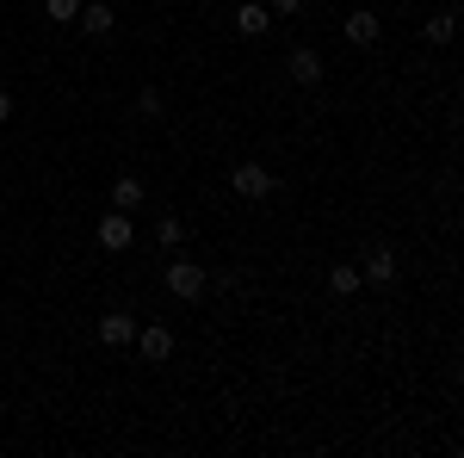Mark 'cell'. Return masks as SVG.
<instances>
[{"label":"cell","mask_w":464,"mask_h":458,"mask_svg":"<svg viewBox=\"0 0 464 458\" xmlns=\"http://www.w3.org/2000/svg\"><path fill=\"white\" fill-rule=\"evenodd\" d=\"M279 180H273V168H260V161H242V168H229V192L236 199H266Z\"/></svg>","instance_id":"cell-1"},{"label":"cell","mask_w":464,"mask_h":458,"mask_svg":"<svg viewBox=\"0 0 464 458\" xmlns=\"http://www.w3.org/2000/svg\"><path fill=\"white\" fill-rule=\"evenodd\" d=\"M205 267H192V260H174V267H168V291H174L179 304H198V297H205Z\"/></svg>","instance_id":"cell-2"},{"label":"cell","mask_w":464,"mask_h":458,"mask_svg":"<svg viewBox=\"0 0 464 458\" xmlns=\"http://www.w3.org/2000/svg\"><path fill=\"white\" fill-rule=\"evenodd\" d=\"M285 74L297 81V87H322V74H328V69H322V56L310 50V44H297V50L285 56Z\"/></svg>","instance_id":"cell-3"},{"label":"cell","mask_w":464,"mask_h":458,"mask_svg":"<svg viewBox=\"0 0 464 458\" xmlns=\"http://www.w3.org/2000/svg\"><path fill=\"white\" fill-rule=\"evenodd\" d=\"M74 25H81L87 37H111V25H118V13H111L106 0H87V6L74 13Z\"/></svg>","instance_id":"cell-4"},{"label":"cell","mask_w":464,"mask_h":458,"mask_svg":"<svg viewBox=\"0 0 464 458\" xmlns=\"http://www.w3.org/2000/svg\"><path fill=\"white\" fill-rule=\"evenodd\" d=\"M100 248H106V254H124V248H130V211L100 217Z\"/></svg>","instance_id":"cell-5"},{"label":"cell","mask_w":464,"mask_h":458,"mask_svg":"<svg viewBox=\"0 0 464 458\" xmlns=\"http://www.w3.org/2000/svg\"><path fill=\"white\" fill-rule=\"evenodd\" d=\"M359 279H365V285H391L396 279V254H391V248H372V254L359 260Z\"/></svg>","instance_id":"cell-6"},{"label":"cell","mask_w":464,"mask_h":458,"mask_svg":"<svg viewBox=\"0 0 464 458\" xmlns=\"http://www.w3.org/2000/svg\"><path fill=\"white\" fill-rule=\"evenodd\" d=\"M100 341H106V347H130V341H137V322L124 317V310H106V317H100Z\"/></svg>","instance_id":"cell-7"},{"label":"cell","mask_w":464,"mask_h":458,"mask_svg":"<svg viewBox=\"0 0 464 458\" xmlns=\"http://www.w3.org/2000/svg\"><path fill=\"white\" fill-rule=\"evenodd\" d=\"M137 353L149 365H161V359H174V335L168 328H137Z\"/></svg>","instance_id":"cell-8"},{"label":"cell","mask_w":464,"mask_h":458,"mask_svg":"<svg viewBox=\"0 0 464 458\" xmlns=\"http://www.w3.org/2000/svg\"><path fill=\"white\" fill-rule=\"evenodd\" d=\"M266 25H273V13H266L260 0H242V6H236V32L242 37H266Z\"/></svg>","instance_id":"cell-9"},{"label":"cell","mask_w":464,"mask_h":458,"mask_svg":"<svg viewBox=\"0 0 464 458\" xmlns=\"http://www.w3.org/2000/svg\"><path fill=\"white\" fill-rule=\"evenodd\" d=\"M347 44L372 50V44H378V13H365V6H359V13H347Z\"/></svg>","instance_id":"cell-10"},{"label":"cell","mask_w":464,"mask_h":458,"mask_svg":"<svg viewBox=\"0 0 464 458\" xmlns=\"http://www.w3.org/2000/svg\"><path fill=\"white\" fill-rule=\"evenodd\" d=\"M111 205H118V211H137V205H143V180L118 174V180H111Z\"/></svg>","instance_id":"cell-11"},{"label":"cell","mask_w":464,"mask_h":458,"mask_svg":"<svg viewBox=\"0 0 464 458\" xmlns=\"http://www.w3.org/2000/svg\"><path fill=\"white\" fill-rule=\"evenodd\" d=\"M452 32H459V13H433L428 25H421V37H428V44H452Z\"/></svg>","instance_id":"cell-12"},{"label":"cell","mask_w":464,"mask_h":458,"mask_svg":"<svg viewBox=\"0 0 464 458\" xmlns=\"http://www.w3.org/2000/svg\"><path fill=\"white\" fill-rule=\"evenodd\" d=\"M359 285H365V279H359V267H328V291H334V297H353Z\"/></svg>","instance_id":"cell-13"},{"label":"cell","mask_w":464,"mask_h":458,"mask_svg":"<svg viewBox=\"0 0 464 458\" xmlns=\"http://www.w3.org/2000/svg\"><path fill=\"white\" fill-rule=\"evenodd\" d=\"M155 242L161 248H186V223H179V217H161V223H155Z\"/></svg>","instance_id":"cell-14"},{"label":"cell","mask_w":464,"mask_h":458,"mask_svg":"<svg viewBox=\"0 0 464 458\" xmlns=\"http://www.w3.org/2000/svg\"><path fill=\"white\" fill-rule=\"evenodd\" d=\"M44 13H50L56 25H74V13H81V0H44Z\"/></svg>","instance_id":"cell-15"},{"label":"cell","mask_w":464,"mask_h":458,"mask_svg":"<svg viewBox=\"0 0 464 458\" xmlns=\"http://www.w3.org/2000/svg\"><path fill=\"white\" fill-rule=\"evenodd\" d=\"M161 106H168V100H161L155 87H143V93H137V112H143V118H161Z\"/></svg>","instance_id":"cell-16"},{"label":"cell","mask_w":464,"mask_h":458,"mask_svg":"<svg viewBox=\"0 0 464 458\" xmlns=\"http://www.w3.org/2000/svg\"><path fill=\"white\" fill-rule=\"evenodd\" d=\"M297 6H304V0H266V13H273V19H291Z\"/></svg>","instance_id":"cell-17"},{"label":"cell","mask_w":464,"mask_h":458,"mask_svg":"<svg viewBox=\"0 0 464 458\" xmlns=\"http://www.w3.org/2000/svg\"><path fill=\"white\" fill-rule=\"evenodd\" d=\"M6 118H13V93L0 87V124H6Z\"/></svg>","instance_id":"cell-18"}]
</instances>
